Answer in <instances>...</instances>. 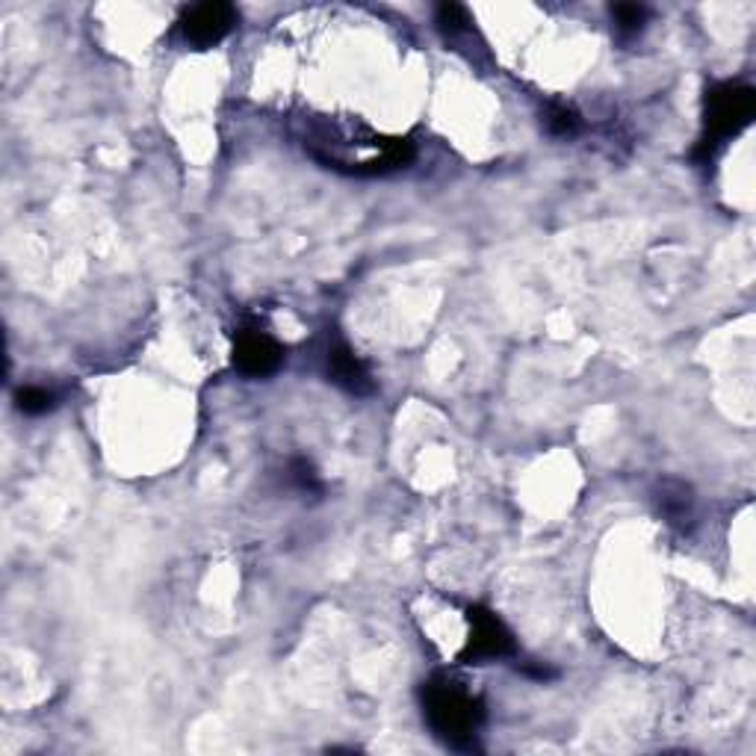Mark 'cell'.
<instances>
[{
	"instance_id": "6da1fadb",
	"label": "cell",
	"mask_w": 756,
	"mask_h": 756,
	"mask_svg": "<svg viewBox=\"0 0 756 756\" xmlns=\"http://www.w3.org/2000/svg\"><path fill=\"white\" fill-rule=\"evenodd\" d=\"M423 715L429 721L431 733L446 747L472 751L479 727L484 724V704L450 677H431L420 692Z\"/></svg>"
},
{
	"instance_id": "7a4b0ae2",
	"label": "cell",
	"mask_w": 756,
	"mask_h": 756,
	"mask_svg": "<svg viewBox=\"0 0 756 756\" xmlns=\"http://www.w3.org/2000/svg\"><path fill=\"white\" fill-rule=\"evenodd\" d=\"M756 113V92L751 86L742 84H721L713 86L706 92L704 101V139L694 151V158L701 163H713L718 148L724 146L727 139H733L735 134H742Z\"/></svg>"
},
{
	"instance_id": "3957f363",
	"label": "cell",
	"mask_w": 756,
	"mask_h": 756,
	"mask_svg": "<svg viewBox=\"0 0 756 756\" xmlns=\"http://www.w3.org/2000/svg\"><path fill=\"white\" fill-rule=\"evenodd\" d=\"M467 623H470V639L458 653V662L464 665H479L488 659H505L515 653V635L505 627L496 612L484 606H470L467 609Z\"/></svg>"
},
{
	"instance_id": "277c9868",
	"label": "cell",
	"mask_w": 756,
	"mask_h": 756,
	"mask_svg": "<svg viewBox=\"0 0 756 756\" xmlns=\"http://www.w3.org/2000/svg\"><path fill=\"white\" fill-rule=\"evenodd\" d=\"M237 24V10L231 3H201L180 15V36L196 48H211L222 42Z\"/></svg>"
},
{
	"instance_id": "5b68a950",
	"label": "cell",
	"mask_w": 756,
	"mask_h": 756,
	"mask_svg": "<svg viewBox=\"0 0 756 756\" xmlns=\"http://www.w3.org/2000/svg\"><path fill=\"white\" fill-rule=\"evenodd\" d=\"M284 349L275 343L269 335H261V331H242L237 337V346H234V367L240 369L242 376L249 378H266L273 376L275 369L281 367Z\"/></svg>"
},
{
	"instance_id": "8992f818",
	"label": "cell",
	"mask_w": 756,
	"mask_h": 756,
	"mask_svg": "<svg viewBox=\"0 0 756 756\" xmlns=\"http://www.w3.org/2000/svg\"><path fill=\"white\" fill-rule=\"evenodd\" d=\"M326 376L328 381H335L337 388H343L352 396H369L376 390L367 364L343 340H337L326 349Z\"/></svg>"
},
{
	"instance_id": "52a82bcc",
	"label": "cell",
	"mask_w": 756,
	"mask_h": 756,
	"mask_svg": "<svg viewBox=\"0 0 756 756\" xmlns=\"http://www.w3.org/2000/svg\"><path fill=\"white\" fill-rule=\"evenodd\" d=\"M659 508L671 524L685 526V520H692V491L683 482H662Z\"/></svg>"
},
{
	"instance_id": "ba28073f",
	"label": "cell",
	"mask_w": 756,
	"mask_h": 756,
	"mask_svg": "<svg viewBox=\"0 0 756 756\" xmlns=\"http://www.w3.org/2000/svg\"><path fill=\"white\" fill-rule=\"evenodd\" d=\"M15 408L27 414V417H39V414H48L53 408V393L45 388H36V385H27L15 393Z\"/></svg>"
},
{
	"instance_id": "9c48e42d",
	"label": "cell",
	"mask_w": 756,
	"mask_h": 756,
	"mask_svg": "<svg viewBox=\"0 0 756 756\" xmlns=\"http://www.w3.org/2000/svg\"><path fill=\"white\" fill-rule=\"evenodd\" d=\"M434 24H438V30H441L446 39H455V36H462V33L467 30L470 15H467V10L458 7V3H441V7H438V15H434Z\"/></svg>"
},
{
	"instance_id": "30bf717a",
	"label": "cell",
	"mask_w": 756,
	"mask_h": 756,
	"mask_svg": "<svg viewBox=\"0 0 756 756\" xmlns=\"http://www.w3.org/2000/svg\"><path fill=\"white\" fill-rule=\"evenodd\" d=\"M612 22H615L620 36H635L647 22V10L635 7V3H618V7H612Z\"/></svg>"
},
{
	"instance_id": "8fae6325",
	"label": "cell",
	"mask_w": 756,
	"mask_h": 756,
	"mask_svg": "<svg viewBox=\"0 0 756 756\" xmlns=\"http://www.w3.org/2000/svg\"><path fill=\"white\" fill-rule=\"evenodd\" d=\"M546 130L553 137H574L579 130V116L565 104H553L546 110Z\"/></svg>"
},
{
	"instance_id": "7c38bea8",
	"label": "cell",
	"mask_w": 756,
	"mask_h": 756,
	"mask_svg": "<svg viewBox=\"0 0 756 756\" xmlns=\"http://www.w3.org/2000/svg\"><path fill=\"white\" fill-rule=\"evenodd\" d=\"M290 479H293L295 488L305 491V494H319V491H323V482H319V476H316V467L307 462V458H295V462L290 464Z\"/></svg>"
}]
</instances>
